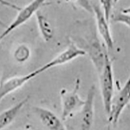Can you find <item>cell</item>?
Wrapping results in <instances>:
<instances>
[{
	"instance_id": "5",
	"label": "cell",
	"mask_w": 130,
	"mask_h": 130,
	"mask_svg": "<svg viewBox=\"0 0 130 130\" xmlns=\"http://www.w3.org/2000/svg\"><path fill=\"white\" fill-rule=\"evenodd\" d=\"M86 52L84 50L79 47L74 43H70L66 50L59 53L55 58H53L52 61L43 65L39 69L36 70V71L38 74H40L48 69L67 63L79 57L84 56Z\"/></svg>"
},
{
	"instance_id": "18",
	"label": "cell",
	"mask_w": 130,
	"mask_h": 130,
	"mask_svg": "<svg viewBox=\"0 0 130 130\" xmlns=\"http://www.w3.org/2000/svg\"><path fill=\"white\" fill-rule=\"evenodd\" d=\"M119 0H113V3H117Z\"/></svg>"
},
{
	"instance_id": "10",
	"label": "cell",
	"mask_w": 130,
	"mask_h": 130,
	"mask_svg": "<svg viewBox=\"0 0 130 130\" xmlns=\"http://www.w3.org/2000/svg\"><path fill=\"white\" fill-rule=\"evenodd\" d=\"M87 50L98 74H99L104 67L107 53L106 50L102 47L99 40L96 37H94L88 44Z\"/></svg>"
},
{
	"instance_id": "3",
	"label": "cell",
	"mask_w": 130,
	"mask_h": 130,
	"mask_svg": "<svg viewBox=\"0 0 130 130\" xmlns=\"http://www.w3.org/2000/svg\"><path fill=\"white\" fill-rule=\"evenodd\" d=\"M46 1V0H32L29 4L26 5L25 7L22 9L21 8L15 19L0 35V42L7 36L9 35L12 31L25 24L27 21H28L37 11H39V9L44 4Z\"/></svg>"
},
{
	"instance_id": "13",
	"label": "cell",
	"mask_w": 130,
	"mask_h": 130,
	"mask_svg": "<svg viewBox=\"0 0 130 130\" xmlns=\"http://www.w3.org/2000/svg\"><path fill=\"white\" fill-rule=\"evenodd\" d=\"M29 49L25 46H21L15 51L14 56L18 62H24L29 57Z\"/></svg>"
},
{
	"instance_id": "17",
	"label": "cell",
	"mask_w": 130,
	"mask_h": 130,
	"mask_svg": "<svg viewBox=\"0 0 130 130\" xmlns=\"http://www.w3.org/2000/svg\"><path fill=\"white\" fill-rule=\"evenodd\" d=\"M0 25H1V26H2V27H5V28L7 27V25H5V24L2 20H0Z\"/></svg>"
},
{
	"instance_id": "7",
	"label": "cell",
	"mask_w": 130,
	"mask_h": 130,
	"mask_svg": "<svg viewBox=\"0 0 130 130\" xmlns=\"http://www.w3.org/2000/svg\"><path fill=\"white\" fill-rule=\"evenodd\" d=\"M38 75V72L35 70L26 75L15 76L0 82V102L5 96L22 87Z\"/></svg>"
},
{
	"instance_id": "8",
	"label": "cell",
	"mask_w": 130,
	"mask_h": 130,
	"mask_svg": "<svg viewBox=\"0 0 130 130\" xmlns=\"http://www.w3.org/2000/svg\"><path fill=\"white\" fill-rule=\"evenodd\" d=\"M92 10L94 12L96 20V25L98 32L104 40L105 46L108 50H111L113 49L114 42L112 35L110 31L109 22L107 21L104 16V12L99 6L94 5Z\"/></svg>"
},
{
	"instance_id": "15",
	"label": "cell",
	"mask_w": 130,
	"mask_h": 130,
	"mask_svg": "<svg viewBox=\"0 0 130 130\" xmlns=\"http://www.w3.org/2000/svg\"><path fill=\"white\" fill-rule=\"evenodd\" d=\"M100 3L102 4L103 12L105 19L107 22H109L112 5H113V0H100Z\"/></svg>"
},
{
	"instance_id": "14",
	"label": "cell",
	"mask_w": 130,
	"mask_h": 130,
	"mask_svg": "<svg viewBox=\"0 0 130 130\" xmlns=\"http://www.w3.org/2000/svg\"><path fill=\"white\" fill-rule=\"evenodd\" d=\"M111 19L113 22L120 23L129 27L130 16L129 12H127V10H122V12H118V14L112 16Z\"/></svg>"
},
{
	"instance_id": "4",
	"label": "cell",
	"mask_w": 130,
	"mask_h": 130,
	"mask_svg": "<svg viewBox=\"0 0 130 130\" xmlns=\"http://www.w3.org/2000/svg\"><path fill=\"white\" fill-rule=\"evenodd\" d=\"M130 81L127 80L126 83L119 90L115 98H112L110 113L108 116V120L110 123L116 124L121 115L122 112L129 103L130 100Z\"/></svg>"
},
{
	"instance_id": "12",
	"label": "cell",
	"mask_w": 130,
	"mask_h": 130,
	"mask_svg": "<svg viewBox=\"0 0 130 130\" xmlns=\"http://www.w3.org/2000/svg\"><path fill=\"white\" fill-rule=\"evenodd\" d=\"M35 14L38 27L43 39L46 42L50 41L52 39L53 35V30L50 22L44 15L42 14L39 11H37Z\"/></svg>"
},
{
	"instance_id": "16",
	"label": "cell",
	"mask_w": 130,
	"mask_h": 130,
	"mask_svg": "<svg viewBox=\"0 0 130 130\" xmlns=\"http://www.w3.org/2000/svg\"><path fill=\"white\" fill-rule=\"evenodd\" d=\"M0 3L2 5H3L8 7L12 8V9H14V10H18V11H19L21 9V8L19 7L18 6H17V5H16L13 4V3H10V2L6 1V0H0Z\"/></svg>"
},
{
	"instance_id": "2",
	"label": "cell",
	"mask_w": 130,
	"mask_h": 130,
	"mask_svg": "<svg viewBox=\"0 0 130 130\" xmlns=\"http://www.w3.org/2000/svg\"><path fill=\"white\" fill-rule=\"evenodd\" d=\"M81 81L77 79L75 81L74 87L71 91H68L67 89H62L60 91L61 102H62V120H67L74 111L81 107L84 104L85 100L81 99L78 94V90L80 88Z\"/></svg>"
},
{
	"instance_id": "1",
	"label": "cell",
	"mask_w": 130,
	"mask_h": 130,
	"mask_svg": "<svg viewBox=\"0 0 130 130\" xmlns=\"http://www.w3.org/2000/svg\"><path fill=\"white\" fill-rule=\"evenodd\" d=\"M101 94L105 113L109 116L114 94V75L112 65L107 53L105 55V62L99 74Z\"/></svg>"
},
{
	"instance_id": "6",
	"label": "cell",
	"mask_w": 130,
	"mask_h": 130,
	"mask_svg": "<svg viewBox=\"0 0 130 130\" xmlns=\"http://www.w3.org/2000/svg\"><path fill=\"white\" fill-rule=\"evenodd\" d=\"M96 89L92 85L89 89L87 98L81 107L80 118V130H91L94 115V98Z\"/></svg>"
},
{
	"instance_id": "11",
	"label": "cell",
	"mask_w": 130,
	"mask_h": 130,
	"mask_svg": "<svg viewBox=\"0 0 130 130\" xmlns=\"http://www.w3.org/2000/svg\"><path fill=\"white\" fill-rule=\"evenodd\" d=\"M29 99V97L27 96L15 105L0 113V130L3 129L7 127L14 120L16 116L18 115L20 111L25 105Z\"/></svg>"
},
{
	"instance_id": "9",
	"label": "cell",
	"mask_w": 130,
	"mask_h": 130,
	"mask_svg": "<svg viewBox=\"0 0 130 130\" xmlns=\"http://www.w3.org/2000/svg\"><path fill=\"white\" fill-rule=\"evenodd\" d=\"M33 110L42 124L49 130H67L61 119L53 111L40 107H35Z\"/></svg>"
}]
</instances>
